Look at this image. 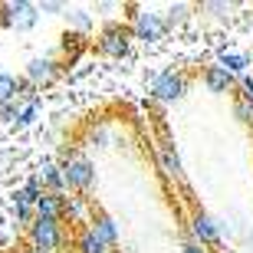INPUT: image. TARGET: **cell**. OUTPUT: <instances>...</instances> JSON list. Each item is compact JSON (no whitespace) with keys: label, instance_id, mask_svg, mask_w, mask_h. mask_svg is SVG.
Returning <instances> with one entry per match:
<instances>
[{"label":"cell","instance_id":"2e32d148","mask_svg":"<svg viewBox=\"0 0 253 253\" xmlns=\"http://www.w3.org/2000/svg\"><path fill=\"white\" fill-rule=\"evenodd\" d=\"M76 253H109V247H105L89 227H83V230L76 234Z\"/></svg>","mask_w":253,"mask_h":253},{"label":"cell","instance_id":"277c9868","mask_svg":"<svg viewBox=\"0 0 253 253\" xmlns=\"http://www.w3.org/2000/svg\"><path fill=\"white\" fill-rule=\"evenodd\" d=\"M184 92H188V76L184 73L165 69L161 76L151 79V99H155V102H178Z\"/></svg>","mask_w":253,"mask_h":253},{"label":"cell","instance_id":"4fadbf2b","mask_svg":"<svg viewBox=\"0 0 253 253\" xmlns=\"http://www.w3.org/2000/svg\"><path fill=\"white\" fill-rule=\"evenodd\" d=\"M63 197L66 194H49V191H43V197L37 201V217H49V220H63Z\"/></svg>","mask_w":253,"mask_h":253},{"label":"cell","instance_id":"603a6c76","mask_svg":"<svg viewBox=\"0 0 253 253\" xmlns=\"http://www.w3.org/2000/svg\"><path fill=\"white\" fill-rule=\"evenodd\" d=\"M17 105H20V102H17ZM33 119H37V102H23V105L17 109V125H30Z\"/></svg>","mask_w":253,"mask_h":253},{"label":"cell","instance_id":"8992f818","mask_svg":"<svg viewBox=\"0 0 253 253\" xmlns=\"http://www.w3.org/2000/svg\"><path fill=\"white\" fill-rule=\"evenodd\" d=\"M27 83H33L37 89H43V85H53L59 79V63L53 56H33L27 63V76H23Z\"/></svg>","mask_w":253,"mask_h":253},{"label":"cell","instance_id":"4316f807","mask_svg":"<svg viewBox=\"0 0 253 253\" xmlns=\"http://www.w3.org/2000/svg\"><path fill=\"white\" fill-rule=\"evenodd\" d=\"M40 13H66V3H59V0H46V3H37Z\"/></svg>","mask_w":253,"mask_h":253},{"label":"cell","instance_id":"7c38bea8","mask_svg":"<svg viewBox=\"0 0 253 253\" xmlns=\"http://www.w3.org/2000/svg\"><path fill=\"white\" fill-rule=\"evenodd\" d=\"M37 181H40V188H43V191H49V194H66V178H63V168H59V165H53V161H46V165L40 168Z\"/></svg>","mask_w":253,"mask_h":253},{"label":"cell","instance_id":"5b68a950","mask_svg":"<svg viewBox=\"0 0 253 253\" xmlns=\"http://www.w3.org/2000/svg\"><path fill=\"white\" fill-rule=\"evenodd\" d=\"M165 33H168V27H165V13H155V10L141 7L138 13H135V20H131V37L141 40V43H158Z\"/></svg>","mask_w":253,"mask_h":253},{"label":"cell","instance_id":"7402d4cb","mask_svg":"<svg viewBox=\"0 0 253 253\" xmlns=\"http://www.w3.org/2000/svg\"><path fill=\"white\" fill-rule=\"evenodd\" d=\"M89 145L105 148V145H109V128H105V125H92V128H89Z\"/></svg>","mask_w":253,"mask_h":253},{"label":"cell","instance_id":"7a4b0ae2","mask_svg":"<svg viewBox=\"0 0 253 253\" xmlns=\"http://www.w3.org/2000/svg\"><path fill=\"white\" fill-rule=\"evenodd\" d=\"M59 168H63L66 191H69V194H85V191L95 184V165L85 158V155H79V151H76V155H66Z\"/></svg>","mask_w":253,"mask_h":253},{"label":"cell","instance_id":"ba28073f","mask_svg":"<svg viewBox=\"0 0 253 253\" xmlns=\"http://www.w3.org/2000/svg\"><path fill=\"white\" fill-rule=\"evenodd\" d=\"M10 13V30H33L40 20V7L37 3H27V0H10L3 3Z\"/></svg>","mask_w":253,"mask_h":253},{"label":"cell","instance_id":"d4e9b609","mask_svg":"<svg viewBox=\"0 0 253 253\" xmlns=\"http://www.w3.org/2000/svg\"><path fill=\"white\" fill-rule=\"evenodd\" d=\"M201 10L214 13V17H224V13H230V3H220V0H204V3H201Z\"/></svg>","mask_w":253,"mask_h":253},{"label":"cell","instance_id":"30bf717a","mask_svg":"<svg viewBox=\"0 0 253 253\" xmlns=\"http://www.w3.org/2000/svg\"><path fill=\"white\" fill-rule=\"evenodd\" d=\"M95 207L85 201V194H66L63 197V224H85L89 217H92Z\"/></svg>","mask_w":253,"mask_h":253},{"label":"cell","instance_id":"cb8c5ba5","mask_svg":"<svg viewBox=\"0 0 253 253\" xmlns=\"http://www.w3.org/2000/svg\"><path fill=\"white\" fill-rule=\"evenodd\" d=\"M17 102H0V125H7V122H17Z\"/></svg>","mask_w":253,"mask_h":253},{"label":"cell","instance_id":"8fae6325","mask_svg":"<svg viewBox=\"0 0 253 253\" xmlns=\"http://www.w3.org/2000/svg\"><path fill=\"white\" fill-rule=\"evenodd\" d=\"M237 83H240V79H237L234 73H227L224 66H217V63H211L204 69V85L211 92H234Z\"/></svg>","mask_w":253,"mask_h":253},{"label":"cell","instance_id":"e0dca14e","mask_svg":"<svg viewBox=\"0 0 253 253\" xmlns=\"http://www.w3.org/2000/svg\"><path fill=\"white\" fill-rule=\"evenodd\" d=\"M161 165H165V171H168L174 181L184 178V168H181V158H178V151L171 148V141H165L161 145Z\"/></svg>","mask_w":253,"mask_h":253},{"label":"cell","instance_id":"6da1fadb","mask_svg":"<svg viewBox=\"0 0 253 253\" xmlns=\"http://www.w3.org/2000/svg\"><path fill=\"white\" fill-rule=\"evenodd\" d=\"M69 244V234H66L63 220H49V217H37L30 224V247L43 253H63Z\"/></svg>","mask_w":253,"mask_h":253},{"label":"cell","instance_id":"5bb4252c","mask_svg":"<svg viewBox=\"0 0 253 253\" xmlns=\"http://www.w3.org/2000/svg\"><path fill=\"white\" fill-rule=\"evenodd\" d=\"M63 17H66V23H69L73 33H79V37H89V33H92V17H89L83 7H66Z\"/></svg>","mask_w":253,"mask_h":253},{"label":"cell","instance_id":"83f0119b","mask_svg":"<svg viewBox=\"0 0 253 253\" xmlns=\"http://www.w3.org/2000/svg\"><path fill=\"white\" fill-rule=\"evenodd\" d=\"M181 253H211L207 247H201L197 240H191V237H184V244H181Z\"/></svg>","mask_w":253,"mask_h":253},{"label":"cell","instance_id":"484cf974","mask_svg":"<svg viewBox=\"0 0 253 253\" xmlns=\"http://www.w3.org/2000/svg\"><path fill=\"white\" fill-rule=\"evenodd\" d=\"M237 89H240V99H247V102H253V76H240V83H237Z\"/></svg>","mask_w":253,"mask_h":253},{"label":"cell","instance_id":"f1b7e54d","mask_svg":"<svg viewBox=\"0 0 253 253\" xmlns=\"http://www.w3.org/2000/svg\"><path fill=\"white\" fill-rule=\"evenodd\" d=\"M30 253H43V250H30Z\"/></svg>","mask_w":253,"mask_h":253},{"label":"cell","instance_id":"3957f363","mask_svg":"<svg viewBox=\"0 0 253 253\" xmlns=\"http://www.w3.org/2000/svg\"><path fill=\"white\" fill-rule=\"evenodd\" d=\"M131 27H125V23H105L102 33L95 37V46H99V53L109 59H122L128 56L131 49Z\"/></svg>","mask_w":253,"mask_h":253},{"label":"cell","instance_id":"ffe728a7","mask_svg":"<svg viewBox=\"0 0 253 253\" xmlns=\"http://www.w3.org/2000/svg\"><path fill=\"white\" fill-rule=\"evenodd\" d=\"M188 17H191V3H171V7H168V13H165V27H168V30H174L178 23H184Z\"/></svg>","mask_w":253,"mask_h":253},{"label":"cell","instance_id":"44dd1931","mask_svg":"<svg viewBox=\"0 0 253 253\" xmlns=\"http://www.w3.org/2000/svg\"><path fill=\"white\" fill-rule=\"evenodd\" d=\"M234 115L240 119V125L253 128V102H247V99H240V95H237V102H234Z\"/></svg>","mask_w":253,"mask_h":253},{"label":"cell","instance_id":"9a60e30c","mask_svg":"<svg viewBox=\"0 0 253 253\" xmlns=\"http://www.w3.org/2000/svg\"><path fill=\"white\" fill-rule=\"evenodd\" d=\"M217 66H224L227 73H234V76H247L250 56H247V53H237V49H224L220 59H217Z\"/></svg>","mask_w":253,"mask_h":253},{"label":"cell","instance_id":"52a82bcc","mask_svg":"<svg viewBox=\"0 0 253 253\" xmlns=\"http://www.w3.org/2000/svg\"><path fill=\"white\" fill-rule=\"evenodd\" d=\"M188 237L197 240L201 247H217V244H220V227L214 224V217L194 214V217H191V224H188Z\"/></svg>","mask_w":253,"mask_h":253},{"label":"cell","instance_id":"9c48e42d","mask_svg":"<svg viewBox=\"0 0 253 253\" xmlns=\"http://www.w3.org/2000/svg\"><path fill=\"white\" fill-rule=\"evenodd\" d=\"M89 230H92V234L99 237L105 247H109V250L119 244V227H115V220L105 214V211H99V207H95L92 217H89Z\"/></svg>","mask_w":253,"mask_h":253},{"label":"cell","instance_id":"ac0fdd59","mask_svg":"<svg viewBox=\"0 0 253 253\" xmlns=\"http://www.w3.org/2000/svg\"><path fill=\"white\" fill-rule=\"evenodd\" d=\"M20 99V79L0 69V102H17Z\"/></svg>","mask_w":253,"mask_h":253},{"label":"cell","instance_id":"d6986e66","mask_svg":"<svg viewBox=\"0 0 253 253\" xmlns=\"http://www.w3.org/2000/svg\"><path fill=\"white\" fill-rule=\"evenodd\" d=\"M40 197H43V188H40V181H37V178H30L27 184L17 191V197H13V201H17V204H27V207H37Z\"/></svg>","mask_w":253,"mask_h":253}]
</instances>
